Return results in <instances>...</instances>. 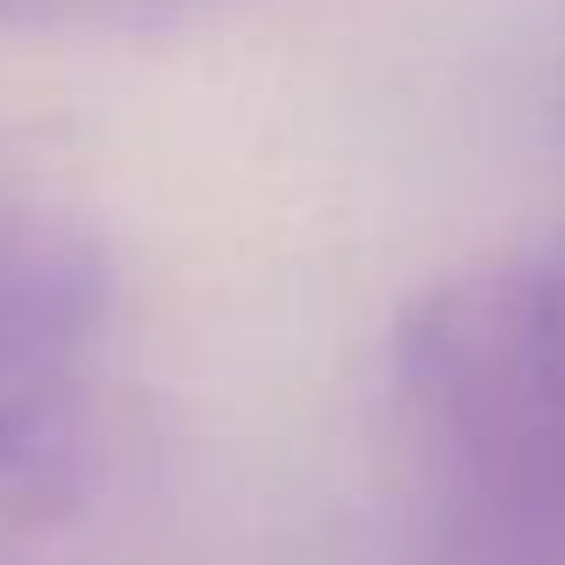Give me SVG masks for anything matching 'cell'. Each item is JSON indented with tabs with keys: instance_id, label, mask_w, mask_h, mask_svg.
Masks as SVG:
<instances>
[{
	"instance_id": "obj_1",
	"label": "cell",
	"mask_w": 565,
	"mask_h": 565,
	"mask_svg": "<svg viewBox=\"0 0 565 565\" xmlns=\"http://www.w3.org/2000/svg\"><path fill=\"white\" fill-rule=\"evenodd\" d=\"M386 365L466 565H565V236L423 287Z\"/></svg>"
},
{
	"instance_id": "obj_2",
	"label": "cell",
	"mask_w": 565,
	"mask_h": 565,
	"mask_svg": "<svg viewBox=\"0 0 565 565\" xmlns=\"http://www.w3.org/2000/svg\"><path fill=\"white\" fill-rule=\"evenodd\" d=\"M172 494L166 415L129 380L65 365L0 386V565H151Z\"/></svg>"
},
{
	"instance_id": "obj_3",
	"label": "cell",
	"mask_w": 565,
	"mask_h": 565,
	"mask_svg": "<svg viewBox=\"0 0 565 565\" xmlns=\"http://www.w3.org/2000/svg\"><path fill=\"white\" fill-rule=\"evenodd\" d=\"M115 308V250L57 180L0 151V386L94 359Z\"/></svg>"
}]
</instances>
